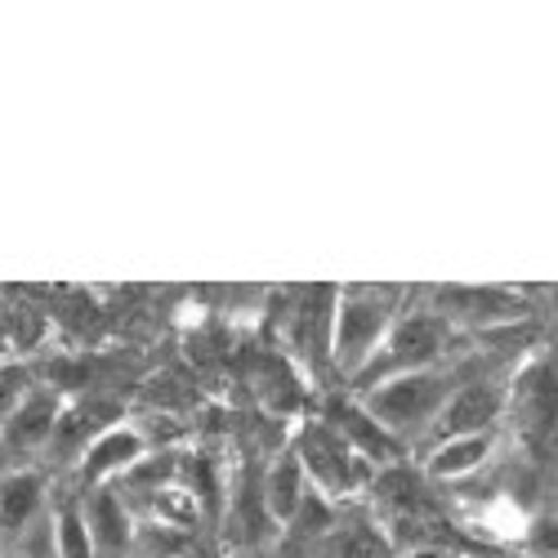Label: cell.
<instances>
[{
  "instance_id": "cell-11",
  "label": "cell",
  "mask_w": 558,
  "mask_h": 558,
  "mask_svg": "<svg viewBox=\"0 0 558 558\" xmlns=\"http://www.w3.org/2000/svg\"><path fill=\"white\" fill-rule=\"evenodd\" d=\"M138 451H144V442H138L130 429L99 434L95 442H89V451H85V478H104V474L121 470V464L138 460Z\"/></svg>"
},
{
  "instance_id": "cell-15",
  "label": "cell",
  "mask_w": 558,
  "mask_h": 558,
  "mask_svg": "<svg viewBox=\"0 0 558 558\" xmlns=\"http://www.w3.org/2000/svg\"><path fill=\"white\" fill-rule=\"evenodd\" d=\"M95 536H99V545H104V549H112V554H121V549H125V541H130L121 509H117V500H108V496H99V500H95Z\"/></svg>"
},
{
  "instance_id": "cell-17",
  "label": "cell",
  "mask_w": 558,
  "mask_h": 558,
  "mask_svg": "<svg viewBox=\"0 0 558 558\" xmlns=\"http://www.w3.org/2000/svg\"><path fill=\"white\" fill-rule=\"evenodd\" d=\"M331 545H336V558H385V545L371 532H357V527L340 532Z\"/></svg>"
},
{
  "instance_id": "cell-7",
  "label": "cell",
  "mask_w": 558,
  "mask_h": 558,
  "mask_svg": "<svg viewBox=\"0 0 558 558\" xmlns=\"http://www.w3.org/2000/svg\"><path fill=\"white\" fill-rule=\"evenodd\" d=\"M54 415H59V398H54V393H45V389H40V393H27V398L10 411L5 434H10L14 447H36V442L50 438Z\"/></svg>"
},
{
  "instance_id": "cell-6",
  "label": "cell",
  "mask_w": 558,
  "mask_h": 558,
  "mask_svg": "<svg viewBox=\"0 0 558 558\" xmlns=\"http://www.w3.org/2000/svg\"><path fill=\"white\" fill-rule=\"evenodd\" d=\"M496 389H487V385H464V389H456L451 398H447V407H442V442H451V438H474V434H487V425L496 421Z\"/></svg>"
},
{
  "instance_id": "cell-14",
  "label": "cell",
  "mask_w": 558,
  "mask_h": 558,
  "mask_svg": "<svg viewBox=\"0 0 558 558\" xmlns=\"http://www.w3.org/2000/svg\"><path fill=\"white\" fill-rule=\"evenodd\" d=\"M336 291H308V300H304V308H300V340L308 344V353L317 357V353H327V344H331V308H336V300H331Z\"/></svg>"
},
{
  "instance_id": "cell-12",
  "label": "cell",
  "mask_w": 558,
  "mask_h": 558,
  "mask_svg": "<svg viewBox=\"0 0 558 558\" xmlns=\"http://www.w3.org/2000/svg\"><path fill=\"white\" fill-rule=\"evenodd\" d=\"M349 447H357V451H366V456H389L393 447L385 442L389 434L371 421L366 411H353V407H336V425H331Z\"/></svg>"
},
{
  "instance_id": "cell-8",
  "label": "cell",
  "mask_w": 558,
  "mask_h": 558,
  "mask_svg": "<svg viewBox=\"0 0 558 558\" xmlns=\"http://www.w3.org/2000/svg\"><path fill=\"white\" fill-rule=\"evenodd\" d=\"M304 500V464L300 456H277L268 470V487H264V505L277 523H291L295 509Z\"/></svg>"
},
{
  "instance_id": "cell-16",
  "label": "cell",
  "mask_w": 558,
  "mask_h": 558,
  "mask_svg": "<svg viewBox=\"0 0 558 558\" xmlns=\"http://www.w3.org/2000/svg\"><path fill=\"white\" fill-rule=\"evenodd\" d=\"M59 558H95V549H89V527L76 509H68L59 519Z\"/></svg>"
},
{
  "instance_id": "cell-2",
  "label": "cell",
  "mask_w": 558,
  "mask_h": 558,
  "mask_svg": "<svg viewBox=\"0 0 558 558\" xmlns=\"http://www.w3.org/2000/svg\"><path fill=\"white\" fill-rule=\"evenodd\" d=\"M447 344V322L429 317V313H407L398 317L389 336L380 340V349L366 357V366L357 371V385L362 389H376L385 380L411 376V371H425Z\"/></svg>"
},
{
  "instance_id": "cell-4",
  "label": "cell",
  "mask_w": 558,
  "mask_h": 558,
  "mask_svg": "<svg viewBox=\"0 0 558 558\" xmlns=\"http://www.w3.org/2000/svg\"><path fill=\"white\" fill-rule=\"evenodd\" d=\"M300 464L327 492H349L357 483V474H362L353 447L331 425H308L304 429V456H300Z\"/></svg>"
},
{
  "instance_id": "cell-18",
  "label": "cell",
  "mask_w": 558,
  "mask_h": 558,
  "mask_svg": "<svg viewBox=\"0 0 558 558\" xmlns=\"http://www.w3.org/2000/svg\"><path fill=\"white\" fill-rule=\"evenodd\" d=\"M19 389H23V376L19 371H5V376H0V421L19 407Z\"/></svg>"
},
{
  "instance_id": "cell-13",
  "label": "cell",
  "mask_w": 558,
  "mask_h": 558,
  "mask_svg": "<svg viewBox=\"0 0 558 558\" xmlns=\"http://www.w3.org/2000/svg\"><path fill=\"white\" fill-rule=\"evenodd\" d=\"M487 451H492V438H487V434H474V438H451V442H442V451L429 460V470H434L438 478L470 474L474 464H483V460H487Z\"/></svg>"
},
{
  "instance_id": "cell-9",
  "label": "cell",
  "mask_w": 558,
  "mask_h": 558,
  "mask_svg": "<svg viewBox=\"0 0 558 558\" xmlns=\"http://www.w3.org/2000/svg\"><path fill=\"white\" fill-rule=\"evenodd\" d=\"M40 478L36 474H19V478H5L0 483V532L14 536L23 532L36 514H40Z\"/></svg>"
},
{
  "instance_id": "cell-3",
  "label": "cell",
  "mask_w": 558,
  "mask_h": 558,
  "mask_svg": "<svg viewBox=\"0 0 558 558\" xmlns=\"http://www.w3.org/2000/svg\"><path fill=\"white\" fill-rule=\"evenodd\" d=\"M393 308H398V295H385V291H349L340 300L336 327H331V349L344 371L366 366V357L380 349V340L389 336Z\"/></svg>"
},
{
  "instance_id": "cell-10",
  "label": "cell",
  "mask_w": 558,
  "mask_h": 558,
  "mask_svg": "<svg viewBox=\"0 0 558 558\" xmlns=\"http://www.w3.org/2000/svg\"><path fill=\"white\" fill-rule=\"evenodd\" d=\"M442 313H460V317H509V313H523V304L509 295V291H442L438 295Z\"/></svg>"
},
{
  "instance_id": "cell-5",
  "label": "cell",
  "mask_w": 558,
  "mask_h": 558,
  "mask_svg": "<svg viewBox=\"0 0 558 558\" xmlns=\"http://www.w3.org/2000/svg\"><path fill=\"white\" fill-rule=\"evenodd\" d=\"M519 415L532 438H545L558 425V366L541 362L519 380Z\"/></svg>"
},
{
  "instance_id": "cell-19",
  "label": "cell",
  "mask_w": 558,
  "mask_h": 558,
  "mask_svg": "<svg viewBox=\"0 0 558 558\" xmlns=\"http://www.w3.org/2000/svg\"><path fill=\"white\" fill-rule=\"evenodd\" d=\"M536 545L558 558V523H541V527H536Z\"/></svg>"
},
{
  "instance_id": "cell-20",
  "label": "cell",
  "mask_w": 558,
  "mask_h": 558,
  "mask_svg": "<svg viewBox=\"0 0 558 558\" xmlns=\"http://www.w3.org/2000/svg\"><path fill=\"white\" fill-rule=\"evenodd\" d=\"M189 558H193V554H189Z\"/></svg>"
},
{
  "instance_id": "cell-1",
  "label": "cell",
  "mask_w": 558,
  "mask_h": 558,
  "mask_svg": "<svg viewBox=\"0 0 558 558\" xmlns=\"http://www.w3.org/2000/svg\"><path fill=\"white\" fill-rule=\"evenodd\" d=\"M451 393H456V380L447 371H411V376L366 389V415L385 434H411V429H425L429 421H438Z\"/></svg>"
}]
</instances>
